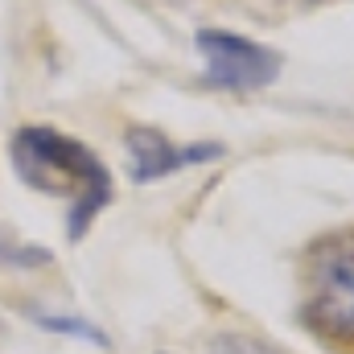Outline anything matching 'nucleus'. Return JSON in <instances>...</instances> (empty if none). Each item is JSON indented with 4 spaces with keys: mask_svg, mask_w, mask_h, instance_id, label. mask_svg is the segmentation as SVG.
<instances>
[{
    "mask_svg": "<svg viewBox=\"0 0 354 354\" xmlns=\"http://www.w3.org/2000/svg\"><path fill=\"white\" fill-rule=\"evenodd\" d=\"M8 157L17 177L50 198H71V239L79 243L95 223V214L111 202V177L103 161L83 140L58 132V128H17L8 140Z\"/></svg>",
    "mask_w": 354,
    "mask_h": 354,
    "instance_id": "f257e3e1",
    "label": "nucleus"
},
{
    "mask_svg": "<svg viewBox=\"0 0 354 354\" xmlns=\"http://www.w3.org/2000/svg\"><path fill=\"white\" fill-rule=\"evenodd\" d=\"M305 322L330 342H354V231H334L309 248Z\"/></svg>",
    "mask_w": 354,
    "mask_h": 354,
    "instance_id": "f03ea898",
    "label": "nucleus"
},
{
    "mask_svg": "<svg viewBox=\"0 0 354 354\" xmlns=\"http://www.w3.org/2000/svg\"><path fill=\"white\" fill-rule=\"evenodd\" d=\"M194 46L206 62V79L214 87L227 91H260L268 83H276L280 75V54L264 46V41H252L243 33H231V29H198L194 33Z\"/></svg>",
    "mask_w": 354,
    "mask_h": 354,
    "instance_id": "7ed1b4c3",
    "label": "nucleus"
},
{
    "mask_svg": "<svg viewBox=\"0 0 354 354\" xmlns=\"http://www.w3.org/2000/svg\"><path fill=\"white\" fill-rule=\"evenodd\" d=\"M124 145H128V177L140 181V185L145 181H161V177H169L189 165L185 149L169 145V136L157 132V128H128Z\"/></svg>",
    "mask_w": 354,
    "mask_h": 354,
    "instance_id": "20e7f679",
    "label": "nucleus"
},
{
    "mask_svg": "<svg viewBox=\"0 0 354 354\" xmlns=\"http://www.w3.org/2000/svg\"><path fill=\"white\" fill-rule=\"evenodd\" d=\"M210 354H288L284 346H276L264 334H243V330H223L206 342Z\"/></svg>",
    "mask_w": 354,
    "mask_h": 354,
    "instance_id": "39448f33",
    "label": "nucleus"
},
{
    "mask_svg": "<svg viewBox=\"0 0 354 354\" xmlns=\"http://www.w3.org/2000/svg\"><path fill=\"white\" fill-rule=\"evenodd\" d=\"M37 322H41L46 330H66V334H75V338H95V342H107L95 326H87V322H75V317H46V313H41Z\"/></svg>",
    "mask_w": 354,
    "mask_h": 354,
    "instance_id": "423d86ee",
    "label": "nucleus"
},
{
    "mask_svg": "<svg viewBox=\"0 0 354 354\" xmlns=\"http://www.w3.org/2000/svg\"><path fill=\"white\" fill-rule=\"evenodd\" d=\"M0 334H4V326H0Z\"/></svg>",
    "mask_w": 354,
    "mask_h": 354,
    "instance_id": "0eeeda50",
    "label": "nucleus"
}]
</instances>
